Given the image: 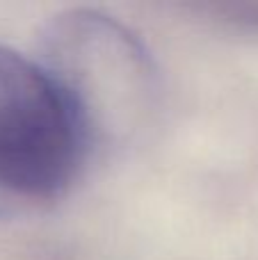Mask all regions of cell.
Listing matches in <instances>:
<instances>
[{
	"label": "cell",
	"mask_w": 258,
	"mask_h": 260,
	"mask_svg": "<svg viewBox=\"0 0 258 260\" xmlns=\"http://www.w3.org/2000/svg\"><path fill=\"white\" fill-rule=\"evenodd\" d=\"M94 148L87 126L41 62L0 46V189L57 199Z\"/></svg>",
	"instance_id": "cell-1"
},
{
	"label": "cell",
	"mask_w": 258,
	"mask_h": 260,
	"mask_svg": "<svg viewBox=\"0 0 258 260\" xmlns=\"http://www.w3.org/2000/svg\"><path fill=\"white\" fill-rule=\"evenodd\" d=\"M76 110L91 144L133 128L151 101L153 71L144 48L119 23L73 12L50 25L46 62Z\"/></svg>",
	"instance_id": "cell-2"
}]
</instances>
